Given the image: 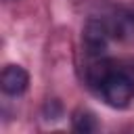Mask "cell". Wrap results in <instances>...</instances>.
I'll list each match as a JSON object with an SVG mask.
<instances>
[{
  "instance_id": "6da1fadb",
  "label": "cell",
  "mask_w": 134,
  "mask_h": 134,
  "mask_svg": "<svg viewBox=\"0 0 134 134\" xmlns=\"http://www.w3.org/2000/svg\"><path fill=\"white\" fill-rule=\"evenodd\" d=\"M98 90L109 107L124 109L134 98V80L124 69H111L98 84Z\"/></svg>"
},
{
  "instance_id": "7a4b0ae2",
  "label": "cell",
  "mask_w": 134,
  "mask_h": 134,
  "mask_svg": "<svg viewBox=\"0 0 134 134\" xmlns=\"http://www.w3.org/2000/svg\"><path fill=\"white\" fill-rule=\"evenodd\" d=\"M109 25L107 21H98V19H90L84 27V48L92 59H100L107 50V42H109Z\"/></svg>"
},
{
  "instance_id": "3957f363",
  "label": "cell",
  "mask_w": 134,
  "mask_h": 134,
  "mask_svg": "<svg viewBox=\"0 0 134 134\" xmlns=\"http://www.w3.org/2000/svg\"><path fill=\"white\" fill-rule=\"evenodd\" d=\"M27 84H29V75L23 67L19 65H6L2 69V75H0V88L4 94L8 96H19L27 90Z\"/></svg>"
},
{
  "instance_id": "277c9868",
  "label": "cell",
  "mask_w": 134,
  "mask_h": 134,
  "mask_svg": "<svg viewBox=\"0 0 134 134\" xmlns=\"http://www.w3.org/2000/svg\"><path fill=\"white\" fill-rule=\"evenodd\" d=\"M107 25H109V31L113 38L124 40V42L134 40V13H119Z\"/></svg>"
},
{
  "instance_id": "5b68a950",
  "label": "cell",
  "mask_w": 134,
  "mask_h": 134,
  "mask_svg": "<svg viewBox=\"0 0 134 134\" xmlns=\"http://www.w3.org/2000/svg\"><path fill=\"white\" fill-rule=\"evenodd\" d=\"M73 130L75 132H82V134H88V132H94L96 130V119L90 111H75L73 115Z\"/></svg>"
}]
</instances>
